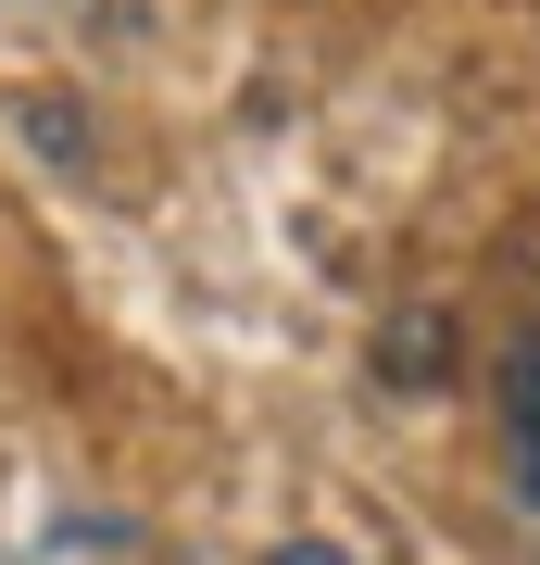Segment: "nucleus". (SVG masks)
I'll return each instance as SVG.
<instances>
[{"mask_svg":"<svg viewBox=\"0 0 540 565\" xmlns=\"http://www.w3.org/2000/svg\"><path fill=\"white\" fill-rule=\"evenodd\" d=\"M441 364H453V315H441V302L390 315V340H378V377H390V390H427Z\"/></svg>","mask_w":540,"mask_h":565,"instance_id":"nucleus-1","label":"nucleus"},{"mask_svg":"<svg viewBox=\"0 0 540 565\" xmlns=\"http://www.w3.org/2000/svg\"><path fill=\"white\" fill-rule=\"evenodd\" d=\"M502 415H516V452H528V478H540V340L502 352Z\"/></svg>","mask_w":540,"mask_h":565,"instance_id":"nucleus-2","label":"nucleus"},{"mask_svg":"<svg viewBox=\"0 0 540 565\" xmlns=\"http://www.w3.org/2000/svg\"><path fill=\"white\" fill-rule=\"evenodd\" d=\"M264 565H352V553H327V541H277Z\"/></svg>","mask_w":540,"mask_h":565,"instance_id":"nucleus-3","label":"nucleus"}]
</instances>
